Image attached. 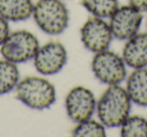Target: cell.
<instances>
[{"instance_id":"6da1fadb","label":"cell","mask_w":147,"mask_h":137,"mask_svg":"<svg viewBox=\"0 0 147 137\" xmlns=\"http://www.w3.org/2000/svg\"><path fill=\"white\" fill-rule=\"evenodd\" d=\"M131 101L126 89L109 85L97 103L99 120L106 127H120L131 111Z\"/></svg>"},{"instance_id":"7a4b0ae2","label":"cell","mask_w":147,"mask_h":137,"mask_svg":"<svg viewBox=\"0 0 147 137\" xmlns=\"http://www.w3.org/2000/svg\"><path fill=\"white\" fill-rule=\"evenodd\" d=\"M16 97L25 106L35 110L47 109L55 102V88L41 77H26L15 87Z\"/></svg>"},{"instance_id":"3957f363","label":"cell","mask_w":147,"mask_h":137,"mask_svg":"<svg viewBox=\"0 0 147 137\" xmlns=\"http://www.w3.org/2000/svg\"><path fill=\"white\" fill-rule=\"evenodd\" d=\"M32 15L37 26L49 35L61 34L69 24V11L61 0H38Z\"/></svg>"},{"instance_id":"277c9868","label":"cell","mask_w":147,"mask_h":137,"mask_svg":"<svg viewBox=\"0 0 147 137\" xmlns=\"http://www.w3.org/2000/svg\"><path fill=\"white\" fill-rule=\"evenodd\" d=\"M38 47V39L33 33L27 30H17L9 33L0 47V53L4 59L21 63L32 59Z\"/></svg>"},{"instance_id":"5b68a950","label":"cell","mask_w":147,"mask_h":137,"mask_svg":"<svg viewBox=\"0 0 147 137\" xmlns=\"http://www.w3.org/2000/svg\"><path fill=\"white\" fill-rule=\"evenodd\" d=\"M92 71L103 84L119 85L127 75L126 63L122 57L109 49L96 53L92 61Z\"/></svg>"},{"instance_id":"8992f818","label":"cell","mask_w":147,"mask_h":137,"mask_svg":"<svg viewBox=\"0 0 147 137\" xmlns=\"http://www.w3.org/2000/svg\"><path fill=\"white\" fill-rule=\"evenodd\" d=\"M65 47L59 41H49L38 47L33 63L36 71L45 76L57 74L67 63Z\"/></svg>"},{"instance_id":"52a82bcc","label":"cell","mask_w":147,"mask_h":137,"mask_svg":"<svg viewBox=\"0 0 147 137\" xmlns=\"http://www.w3.org/2000/svg\"><path fill=\"white\" fill-rule=\"evenodd\" d=\"M65 105L69 119L79 123L93 116L97 107V101L92 91L86 87L78 86L67 93Z\"/></svg>"},{"instance_id":"ba28073f","label":"cell","mask_w":147,"mask_h":137,"mask_svg":"<svg viewBox=\"0 0 147 137\" xmlns=\"http://www.w3.org/2000/svg\"><path fill=\"white\" fill-rule=\"evenodd\" d=\"M112 38L110 25L100 17L89 18L81 28V40L84 47L92 53L108 49Z\"/></svg>"},{"instance_id":"9c48e42d","label":"cell","mask_w":147,"mask_h":137,"mask_svg":"<svg viewBox=\"0 0 147 137\" xmlns=\"http://www.w3.org/2000/svg\"><path fill=\"white\" fill-rule=\"evenodd\" d=\"M109 18V25L113 37L125 40L138 33L139 27L142 23L143 15L140 10L129 4L118 7Z\"/></svg>"},{"instance_id":"30bf717a","label":"cell","mask_w":147,"mask_h":137,"mask_svg":"<svg viewBox=\"0 0 147 137\" xmlns=\"http://www.w3.org/2000/svg\"><path fill=\"white\" fill-rule=\"evenodd\" d=\"M122 57L125 63L133 69L147 67V33H136L127 39Z\"/></svg>"},{"instance_id":"8fae6325","label":"cell","mask_w":147,"mask_h":137,"mask_svg":"<svg viewBox=\"0 0 147 137\" xmlns=\"http://www.w3.org/2000/svg\"><path fill=\"white\" fill-rule=\"evenodd\" d=\"M126 91L131 101L138 106L147 107V69H134L129 75L126 83Z\"/></svg>"},{"instance_id":"7c38bea8","label":"cell","mask_w":147,"mask_h":137,"mask_svg":"<svg viewBox=\"0 0 147 137\" xmlns=\"http://www.w3.org/2000/svg\"><path fill=\"white\" fill-rule=\"evenodd\" d=\"M31 0H0V16L7 21H23L33 13Z\"/></svg>"},{"instance_id":"4fadbf2b","label":"cell","mask_w":147,"mask_h":137,"mask_svg":"<svg viewBox=\"0 0 147 137\" xmlns=\"http://www.w3.org/2000/svg\"><path fill=\"white\" fill-rule=\"evenodd\" d=\"M19 82V71L16 63L7 59L0 61V96L14 90Z\"/></svg>"},{"instance_id":"5bb4252c","label":"cell","mask_w":147,"mask_h":137,"mask_svg":"<svg viewBox=\"0 0 147 137\" xmlns=\"http://www.w3.org/2000/svg\"><path fill=\"white\" fill-rule=\"evenodd\" d=\"M83 6L93 16L107 18L118 8V0H81Z\"/></svg>"},{"instance_id":"9a60e30c","label":"cell","mask_w":147,"mask_h":137,"mask_svg":"<svg viewBox=\"0 0 147 137\" xmlns=\"http://www.w3.org/2000/svg\"><path fill=\"white\" fill-rule=\"evenodd\" d=\"M121 136L147 137V119L142 116H128L121 124Z\"/></svg>"},{"instance_id":"2e32d148","label":"cell","mask_w":147,"mask_h":137,"mask_svg":"<svg viewBox=\"0 0 147 137\" xmlns=\"http://www.w3.org/2000/svg\"><path fill=\"white\" fill-rule=\"evenodd\" d=\"M71 135L76 137H105L106 130L105 125L101 121L90 118L79 122L74 128Z\"/></svg>"},{"instance_id":"e0dca14e","label":"cell","mask_w":147,"mask_h":137,"mask_svg":"<svg viewBox=\"0 0 147 137\" xmlns=\"http://www.w3.org/2000/svg\"><path fill=\"white\" fill-rule=\"evenodd\" d=\"M9 25L8 21L4 19L2 16H0V47L2 45L4 40L9 34Z\"/></svg>"},{"instance_id":"ac0fdd59","label":"cell","mask_w":147,"mask_h":137,"mask_svg":"<svg viewBox=\"0 0 147 137\" xmlns=\"http://www.w3.org/2000/svg\"><path fill=\"white\" fill-rule=\"evenodd\" d=\"M129 4L141 12L147 11V0H129Z\"/></svg>"}]
</instances>
